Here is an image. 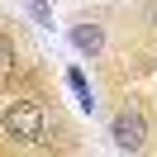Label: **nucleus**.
<instances>
[{"label":"nucleus","mask_w":157,"mask_h":157,"mask_svg":"<svg viewBox=\"0 0 157 157\" xmlns=\"http://www.w3.org/2000/svg\"><path fill=\"white\" fill-rule=\"evenodd\" d=\"M67 81H71V90H76V100H81V109H95V95H90V86H86V76H81V71H67Z\"/></svg>","instance_id":"5"},{"label":"nucleus","mask_w":157,"mask_h":157,"mask_svg":"<svg viewBox=\"0 0 157 157\" xmlns=\"http://www.w3.org/2000/svg\"><path fill=\"white\" fill-rule=\"evenodd\" d=\"M10 76H14V43L0 33V86H5Z\"/></svg>","instance_id":"4"},{"label":"nucleus","mask_w":157,"mask_h":157,"mask_svg":"<svg viewBox=\"0 0 157 157\" xmlns=\"http://www.w3.org/2000/svg\"><path fill=\"white\" fill-rule=\"evenodd\" d=\"M71 43H76L81 52H100L105 48V29H100V24H76V29H71Z\"/></svg>","instance_id":"3"},{"label":"nucleus","mask_w":157,"mask_h":157,"mask_svg":"<svg viewBox=\"0 0 157 157\" xmlns=\"http://www.w3.org/2000/svg\"><path fill=\"white\" fill-rule=\"evenodd\" d=\"M0 128L10 138H19V143H43V138H48V109H43L38 100H14V105L0 114Z\"/></svg>","instance_id":"1"},{"label":"nucleus","mask_w":157,"mask_h":157,"mask_svg":"<svg viewBox=\"0 0 157 157\" xmlns=\"http://www.w3.org/2000/svg\"><path fill=\"white\" fill-rule=\"evenodd\" d=\"M147 29L157 33V0H152V5H147Z\"/></svg>","instance_id":"7"},{"label":"nucleus","mask_w":157,"mask_h":157,"mask_svg":"<svg viewBox=\"0 0 157 157\" xmlns=\"http://www.w3.org/2000/svg\"><path fill=\"white\" fill-rule=\"evenodd\" d=\"M29 14H33L38 24H52V14H48V5H43V0H29Z\"/></svg>","instance_id":"6"},{"label":"nucleus","mask_w":157,"mask_h":157,"mask_svg":"<svg viewBox=\"0 0 157 157\" xmlns=\"http://www.w3.org/2000/svg\"><path fill=\"white\" fill-rule=\"evenodd\" d=\"M109 138H114V147H119V152H138V147L147 143L143 114H138V109H119V114L109 119Z\"/></svg>","instance_id":"2"}]
</instances>
